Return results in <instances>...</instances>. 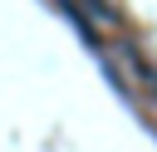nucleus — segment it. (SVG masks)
Segmentation results:
<instances>
[{"mask_svg": "<svg viewBox=\"0 0 157 152\" xmlns=\"http://www.w3.org/2000/svg\"><path fill=\"white\" fill-rule=\"evenodd\" d=\"M59 10L74 20V29L83 34V44H93V49H98V29H93V20H88V15H78V5H74V0H59Z\"/></svg>", "mask_w": 157, "mask_h": 152, "instance_id": "1", "label": "nucleus"}, {"mask_svg": "<svg viewBox=\"0 0 157 152\" xmlns=\"http://www.w3.org/2000/svg\"><path fill=\"white\" fill-rule=\"evenodd\" d=\"M123 54H128V59H132V69L142 74V83H157V69H152V64H147V59H142V54H137L132 44H123Z\"/></svg>", "mask_w": 157, "mask_h": 152, "instance_id": "2", "label": "nucleus"}, {"mask_svg": "<svg viewBox=\"0 0 157 152\" xmlns=\"http://www.w3.org/2000/svg\"><path fill=\"white\" fill-rule=\"evenodd\" d=\"M83 5H88L98 20H118V10H113V5H103V0H83Z\"/></svg>", "mask_w": 157, "mask_h": 152, "instance_id": "3", "label": "nucleus"}]
</instances>
